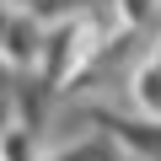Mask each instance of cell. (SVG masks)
Segmentation results:
<instances>
[{
  "mask_svg": "<svg viewBox=\"0 0 161 161\" xmlns=\"http://www.w3.org/2000/svg\"><path fill=\"white\" fill-rule=\"evenodd\" d=\"M0 6H16V0H0Z\"/></svg>",
  "mask_w": 161,
  "mask_h": 161,
  "instance_id": "6da1fadb",
  "label": "cell"
}]
</instances>
